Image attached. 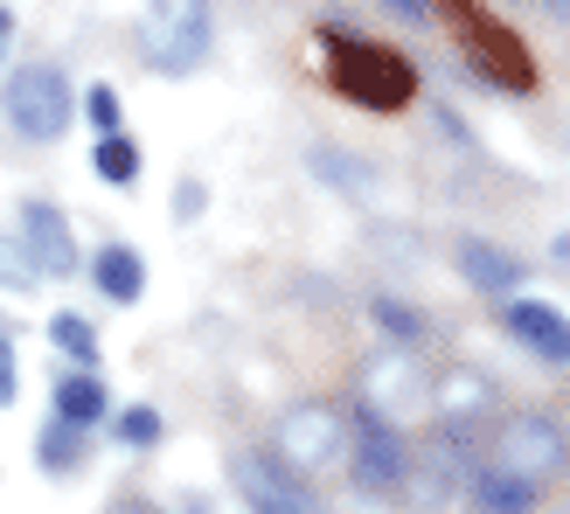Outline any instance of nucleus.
<instances>
[{
  "instance_id": "f257e3e1",
  "label": "nucleus",
  "mask_w": 570,
  "mask_h": 514,
  "mask_svg": "<svg viewBox=\"0 0 570 514\" xmlns=\"http://www.w3.org/2000/svg\"><path fill=\"white\" fill-rule=\"evenodd\" d=\"M327 77L341 98H355L362 111H404L417 91V70L404 63L396 49L383 42H362V36H327Z\"/></svg>"
},
{
  "instance_id": "f03ea898",
  "label": "nucleus",
  "mask_w": 570,
  "mask_h": 514,
  "mask_svg": "<svg viewBox=\"0 0 570 514\" xmlns=\"http://www.w3.org/2000/svg\"><path fill=\"white\" fill-rule=\"evenodd\" d=\"M439 8H445V21H452V36H460L466 63L488 77L494 91H529V83H535V63H529L522 36L488 8V0H439Z\"/></svg>"
},
{
  "instance_id": "7ed1b4c3",
  "label": "nucleus",
  "mask_w": 570,
  "mask_h": 514,
  "mask_svg": "<svg viewBox=\"0 0 570 514\" xmlns=\"http://www.w3.org/2000/svg\"><path fill=\"white\" fill-rule=\"evenodd\" d=\"M209 36H216L209 0H147V21H139V49H147V63H154V70L188 77V70L209 56Z\"/></svg>"
},
{
  "instance_id": "20e7f679",
  "label": "nucleus",
  "mask_w": 570,
  "mask_h": 514,
  "mask_svg": "<svg viewBox=\"0 0 570 514\" xmlns=\"http://www.w3.org/2000/svg\"><path fill=\"white\" fill-rule=\"evenodd\" d=\"M0 105H8V126L21 139H63L77 119V91L56 63H21L0 83Z\"/></svg>"
},
{
  "instance_id": "39448f33",
  "label": "nucleus",
  "mask_w": 570,
  "mask_h": 514,
  "mask_svg": "<svg viewBox=\"0 0 570 514\" xmlns=\"http://www.w3.org/2000/svg\"><path fill=\"white\" fill-rule=\"evenodd\" d=\"M563 466H570V438H563L557 417L522 411V417H508L501 432H494L488 473H508V480H529V487H543V480H557Z\"/></svg>"
},
{
  "instance_id": "423d86ee",
  "label": "nucleus",
  "mask_w": 570,
  "mask_h": 514,
  "mask_svg": "<svg viewBox=\"0 0 570 514\" xmlns=\"http://www.w3.org/2000/svg\"><path fill=\"white\" fill-rule=\"evenodd\" d=\"M355 487H368V494L411 487V445L396 438L390 417H376V404H355Z\"/></svg>"
},
{
  "instance_id": "0eeeda50",
  "label": "nucleus",
  "mask_w": 570,
  "mask_h": 514,
  "mask_svg": "<svg viewBox=\"0 0 570 514\" xmlns=\"http://www.w3.org/2000/svg\"><path fill=\"white\" fill-rule=\"evenodd\" d=\"M278 445H285V459H293L299 473L334 466L341 445H348V417H341L334 404H293L278 417Z\"/></svg>"
},
{
  "instance_id": "6e6552de",
  "label": "nucleus",
  "mask_w": 570,
  "mask_h": 514,
  "mask_svg": "<svg viewBox=\"0 0 570 514\" xmlns=\"http://www.w3.org/2000/svg\"><path fill=\"white\" fill-rule=\"evenodd\" d=\"M230 480H237V494H244L250 514H306V494H299L293 466H278L272 452H237Z\"/></svg>"
},
{
  "instance_id": "1a4fd4ad",
  "label": "nucleus",
  "mask_w": 570,
  "mask_h": 514,
  "mask_svg": "<svg viewBox=\"0 0 570 514\" xmlns=\"http://www.w3.org/2000/svg\"><path fill=\"white\" fill-rule=\"evenodd\" d=\"M21 244H28V257H36V278H77L70 223L56 216L49 202H28V209H21Z\"/></svg>"
},
{
  "instance_id": "9d476101",
  "label": "nucleus",
  "mask_w": 570,
  "mask_h": 514,
  "mask_svg": "<svg viewBox=\"0 0 570 514\" xmlns=\"http://www.w3.org/2000/svg\"><path fill=\"white\" fill-rule=\"evenodd\" d=\"M508 334H515L522 348H535L543 362H570V320L557 306H543V299H515V306H508Z\"/></svg>"
},
{
  "instance_id": "9b49d317",
  "label": "nucleus",
  "mask_w": 570,
  "mask_h": 514,
  "mask_svg": "<svg viewBox=\"0 0 570 514\" xmlns=\"http://www.w3.org/2000/svg\"><path fill=\"white\" fill-rule=\"evenodd\" d=\"M91 278H98V293H105V299L132 306L139 293H147V257L126 250V244H105V250L91 257Z\"/></svg>"
},
{
  "instance_id": "f8f14e48",
  "label": "nucleus",
  "mask_w": 570,
  "mask_h": 514,
  "mask_svg": "<svg viewBox=\"0 0 570 514\" xmlns=\"http://www.w3.org/2000/svg\"><path fill=\"white\" fill-rule=\"evenodd\" d=\"M460 271L480 285V293H515V285H522V265H515V257L494 250V244H480V237L460 244Z\"/></svg>"
},
{
  "instance_id": "ddd939ff",
  "label": "nucleus",
  "mask_w": 570,
  "mask_h": 514,
  "mask_svg": "<svg viewBox=\"0 0 570 514\" xmlns=\"http://www.w3.org/2000/svg\"><path fill=\"white\" fill-rule=\"evenodd\" d=\"M56 417H63V424H77V432L105 417V383L91 376V368H77V376H63V383H56Z\"/></svg>"
},
{
  "instance_id": "4468645a",
  "label": "nucleus",
  "mask_w": 570,
  "mask_h": 514,
  "mask_svg": "<svg viewBox=\"0 0 570 514\" xmlns=\"http://www.w3.org/2000/svg\"><path fill=\"white\" fill-rule=\"evenodd\" d=\"M473 501L488 507V514H529V507H535V487H529V480H508V473H488V466H480V473H473Z\"/></svg>"
},
{
  "instance_id": "2eb2a0df",
  "label": "nucleus",
  "mask_w": 570,
  "mask_h": 514,
  "mask_svg": "<svg viewBox=\"0 0 570 514\" xmlns=\"http://www.w3.org/2000/svg\"><path fill=\"white\" fill-rule=\"evenodd\" d=\"M91 167H98V181H111V188H126V181H139V139H126V132H111V139H98V154H91Z\"/></svg>"
},
{
  "instance_id": "dca6fc26",
  "label": "nucleus",
  "mask_w": 570,
  "mask_h": 514,
  "mask_svg": "<svg viewBox=\"0 0 570 514\" xmlns=\"http://www.w3.org/2000/svg\"><path fill=\"white\" fill-rule=\"evenodd\" d=\"M49 340L63 355H77V368H98V334H91V320H83V313H56L49 320Z\"/></svg>"
},
{
  "instance_id": "f3484780",
  "label": "nucleus",
  "mask_w": 570,
  "mask_h": 514,
  "mask_svg": "<svg viewBox=\"0 0 570 514\" xmlns=\"http://www.w3.org/2000/svg\"><path fill=\"white\" fill-rule=\"evenodd\" d=\"M36 459H42L49 473H70V466L83 459V432H77V424H63V417H56L49 432H42V445H36Z\"/></svg>"
},
{
  "instance_id": "a211bd4d",
  "label": "nucleus",
  "mask_w": 570,
  "mask_h": 514,
  "mask_svg": "<svg viewBox=\"0 0 570 514\" xmlns=\"http://www.w3.org/2000/svg\"><path fill=\"white\" fill-rule=\"evenodd\" d=\"M119 438H126L132 452H147V445H160V411H147V404H132V411H119Z\"/></svg>"
},
{
  "instance_id": "6ab92c4d",
  "label": "nucleus",
  "mask_w": 570,
  "mask_h": 514,
  "mask_svg": "<svg viewBox=\"0 0 570 514\" xmlns=\"http://www.w3.org/2000/svg\"><path fill=\"white\" fill-rule=\"evenodd\" d=\"M28 278H36V257H28V244H21V237H0V285H8V293H21Z\"/></svg>"
},
{
  "instance_id": "aec40b11",
  "label": "nucleus",
  "mask_w": 570,
  "mask_h": 514,
  "mask_svg": "<svg viewBox=\"0 0 570 514\" xmlns=\"http://www.w3.org/2000/svg\"><path fill=\"white\" fill-rule=\"evenodd\" d=\"M83 119L111 139V132H119V91H111V83H91V91H83Z\"/></svg>"
},
{
  "instance_id": "412c9836",
  "label": "nucleus",
  "mask_w": 570,
  "mask_h": 514,
  "mask_svg": "<svg viewBox=\"0 0 570 514\" xmlns=\"http://www.w3.org/2000/svg\"><path fill=\"white\" fill-rule=\"evenodd\" d=\"M376 320H383L396 340H417V334H424V320H417L411 306H396V299H376Z\"/></svg>"
},
{
  "instance_id": "4be33fe9",
  "label": "nucleus",
  "mask_w": 570,
  "mask_h": 514,
  "mask_svg": "<svg viewBox=\"0 0 570 514\" xmlns=\"http://www.w3.org/2000/svg\"><path fill=\"white\" fill-rule=\"evenodd\" d=\"M175 209H181V216L203 209V181H181V188H175Z\"/></svg>"
},
{
  "instance_id": "5701e85b",
  "label": "nucleus",
  "mask_w": 570,
  "mask_h": 514,
  "mask_svg": "<svg viewBox=\"0 0 570 514\" xmlns=\"http://www.w3.org/2000/svg\"><path fill=\"white\" fill-rule=\"evenodd\" d=\"M8 396H14V348L0 340V404H8Z\"/></svg>"
},
{
  "instance_id": "b1692460",
  "label": "nucleus",
  "mask_w": 570,
  "mask_h": 514,
  "mask_svg": "<svg viewBox=\"0 0 570 514\" xmlns=\"http://www.w3.org/2000/svg\"><path fill=\"white\" fill-rule=\"evenodd\" d=\"M390 8H396V14H411V21H424V14H432V0H390Z\"/></svg>"
},
{
  "instance_id": "393cba45",
  "label": "nucleus",
  "mask_w": 570,
  "mask_h": 514,
  "mask_svg": "<svg viewBox=\"0 0 570 514\" xmlns=\"http://www.w3.org/2000/svg\"><path fill=\"white\" fill-rule=\"evenodd\" d=\"M8 36H14V14L0 8V56H8Z\"/></svg>"
},
{
  "instance_id": "a878e982",
  "label": "nucleus",
  "mask_w": 570,
  "mask_h": 514,
  "mask_svg": "<svg viewBox=\"0 0 570 514\" xmlns=\"http://www.w3.org/2000/svg\"><path fill=\"white\" fill-rule=\"evenodd\" d=\"M111 514H160V507H147V501H126V507H111Z\"/></svg>"
}]
</instances>
